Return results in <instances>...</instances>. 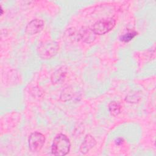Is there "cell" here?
I'll return each mask as SVG.
<instances>
[{
  "label": "cell",
  "mask_w": 156,
  "mask_h": 156,
  "mask_svg": "<svg viewBox=\"0 0 156 156\" xmlns=\"http://www.w3.org/2000/svg\"><path fill=\"white\" fill-rule=\"evenodd\" d=\"M116 21L112 18H103L97 21L91 27L96 35H104L110 32L115 26Z\"/></svg>",
  "instance_id": "3957f363"
},
{
  "label": "cell",
  "mask_w": 156,
  "mask_h": 156,
  "mask_svg": "<svg viewBox=\"0 0 156 156\" xmlns=\"http://www.w3.org/2000/svg\"><path fill=\"white\" fill-rule=\"evenodd\" d=\"M137 32L135 31H130L128 32L120 37V40L123 42H129L132 40L136 35Z\"/></svg>",
  "instance_id": "30bf717a"
},
{
  "label": "cell",
  "mask_w": 156,
  "mask_h": 156,
  "mask_svg": "<svg viewBox=\"0 0 156 156\" xmlns=\"http://www.w3.org/2000/svg\"><path fill=\"white\" fill-rule=\"evenodd\" d=\"M96 144V141L94 138L91 135L87 134L80 146L79 151L82 154H85L93 148Z\"/></svg>",
  "instance_id": "52a82bcc"
},
{
  "label": "cell",
  "mask_w": 156,
  "mask_h": 156,
  "mask_svg": "<svg viewBox=\"0 0 156 156\" xmlns=\"http://www.w3.org/2000/svg\"><path fill=\"white\" fill-rule=\"evenodd\" d=\"M66 75V69L64 68H60L54 72L51 77V82L53 84L60 83L64 80Z\"/></svg>",
  "instance_id": "ba28073f"
},
{
  "label": "cell",
  "mask_w": 156,
  "mask_h": 156,
  "mask_svg": "<svg viewBox=\"0 0 156 156\" xmlns=\"http://www.w3.org/2000/svg\"><path fill=\"white\" fill-rule=\"evenodd\" d=\"M44 26V21L40 19H34L30 21L26 27L25 32L29 35H35L42 30Z\"/></svg>",
  "instance_id": "5b68a950"
},
{
  "label": "cell",
  "mask_w": 156,
  "mask_h": 156,
  "mask_svg": "<svg viewBox=\"0 0 156 156\" xmlns=\"http://www.w3.org/2000/svg\"><path fill=\"white\" fill-rule=\"evenodd\" d=\"M72 97V90L69 88H66L61 93L60 99L63 101H66L69 100Z\"/></svg>",
  "instance_id": "8fae6325"
},
{
  "label": "cell",
  "mask_w": 156,
  "mask_h": 156,
  "mask_svg": "<svg viewBox=\"0 0 156 156\" xmlns=\"http://www.w3.org/2000/svg\"><path fill=\"white\" fill-rule=\"evenodd\" d=\"M79 34L80 40L87 43L93 42L96 38V35L92 30L91 28L88 27H82L79 30Z\"/></svg>",
  "instance_id": "8992f818"
},
{
  "label": "cell",
  "mask_w": 156,
  "mask_h": 156,
  "mask_svg": "<svg viewBox=\"0 0 156 156\" xmlns=\"http://www.w3.org/2000/svg\"><path fill=\"white\" fill-rule=\"evenodd\" d=\"M71 143L66 135L59 133L54 138L52 146L51 152L54 155H65L70 151Z\"/></svg>",
  "instance_id": "6da1fadb"
},
{
  "label": "cell",
  "mask_w": 156,
  "mask_h": 156,
  "mask_svg": "<svg viewBox=\"0 0 156 156\" xmlns=\"http://www.w3.org/2000/svg\"><path fill=\"white\" fill-rule=\"evenodd\" d=\"M108 110L112 115L116 116L119 115L121 111V105L118 102L112 101L108 104Z\"/></svg>",
  "instance_id": "9c48e42d"
},
{
  "label": "cell",
  "mask_w": 156,
  "mask_h": 156,
  "mask_svg": "<svg viewBox=\"0 0 156 156\" xmlns=\"http://www.w3.org/2000/svg\"><path fill=\"white\" fill-rule=\"evenodd\" d=\"M45 136L43 134L38 132H32L28 138V145L29 149L34 152L40 151L44 143Z\"/></svg>",
  "instance_id": "277c9868"
},
{
  "label": "cell",
  "mask_w": 156,
  "mask_h": 156,
  "mask_svg": "<svg viewBox=\"0 0 156 156\" xmlns=\"http://www.w3.org/2000/svg\"><path fill=\"white\" fill-rule=\"evenodd\" d=\"M123 141H124V140H123L122 138H118V139L116 140V143L117 144H122V143H123Z\"/></svg>",
  "instance_id": "7c38bea8"
},
{
  "label": "cell",
  "mask_w": 156,
  "mask_h": 156,
  "mask_svg": "<svg viewBox=\"0 0 156 156\" xmlns=\"http://www.w3.org/2000/svg\"><path fill=\"white\" fill-rule=\"evenodd\" d=\"M59 50L58 43L54 40L41 43L37 48V53L40 58L47 60L54 57Z\"/></svg>",
  "instance_id": "7a4b0ae2"
}]
</instances>
